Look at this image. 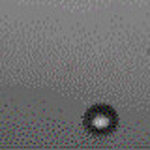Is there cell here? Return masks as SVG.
<instances>
[{
  "label": "cell",
  "instance_id": "1",
  "mask_svg": "<svg viewBox=\"0 0 150 150\" xmlns=\"http://www.w3.org/2000/svg\"><path fill=\"white\" fill-rule=\"evenodd\" d=\"M116 124H118V115L109 105L98 103L84 112V128L94 135L111 133L116 128Z\"/></svg>",
  "mask_w": 150,
  "mask_h": 150
}]
</instances>
